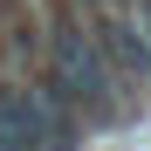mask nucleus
Returning <instances> with one entry per match:
<instances>
[{"label":"nucleus","mask_w":151,"mask_h":151,"mask_svg":"<svg viewBox=\"0 0 151 151\" xmlns=\"http://www.w3.org/2000/svg\"><path fill=\"white\" fill-rule=\"evenodd\" d=\"M48 83L62 89L69 110H89V117L117 110V76L103 62V48H96V35L76 14H55V28H48Z\"/></svg>","instance_id":"obj_1"},{"label":"nucleus","mask_w":151,"mask_h":151,"mask_svg":"<svg viewBox=\"0 0 151 151\" xmlns=\"http://www.w3.org/2000/svg\"><path fill=\"white\" fill-rule=\"evenodd\" d=\"M83 28L96 35V48H103V62L117 76V89H151V35H144L137 14L96 7V21H83Z\"/></svg>","instance_id":"obj_2"},{"label":"nucleus","mask_w":151,"mask_h":151,"mask_svg":"<svg viewBox=\"0 0 151 151\" xmlns=\"http://www.w3.org/2000/svg\"><path fill=\"white\" fill-rule=\"evenodd\" d=\"M137 21H144V35H151V0H137Z\"/></svg>","instance_id":"obj_3"},{"label":"nucleus","mask_w":151,"mask_h":151,"mask_svg":"<svg viewBox=\"0 0 151 151\" xmlns=\"http://www.w3.org/2000/svg\"><path fill=\"white\" fill-rule=\"evenodd\" d=\"M0 151H7V131H0Z\"/></svg>","instance_id":"obj_4"}]
</instances>
